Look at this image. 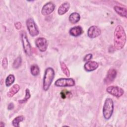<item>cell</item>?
<instances>
[{
	"instance_id": "obj_1",
	"label": "cell",
	"mask_w": 127,
	"mask_h": 127,
	"mask_svg": "<svg viewBox=\"0 0 127 127\" xmlns=\"http://www.w3.org/2000/svg\"><path fill=\"white\" fill-rule=\"evenodd\" d=\"M126 42V34L123 26L118 25L114 33V45L117 50L123 49Z\"/></svg>"
},
{
	"instance_id": "obj_2",
	"label": "cell",
	"mask_w": 127,
	"mask_h": 127,
	"mask_svg": "<svg viewBox=\"0 0 127 127\" xmlns=\"http://www.w3.org/2000/svg\"><path fill=\"white\" fill-rule=\"evenodd\" d=\"M55 74L54 69L51 67L45 69L43 81V88L44 91H47L49 89L54 78Z\"/></svg>"
},
{
	"instance_id": "obj_3",
	"label": "cell",
	"mask_w": 127,
	"mask_h": 127,
	"mask_svg": "<svg viewBox=\"0 0 127 127\" xmlns=\"http://www.w3.org/2000/svg\"><path fill=\"white\" fill-rule=\"evenodd\" d=\"M114 111V102L112 99L107 98L103 107V115L105 119L108 120L112 116Z\"/></svg>"
},
{
	"instance_id": "obj_4",
	"label": "cell",
	"mask_w": 127,
	"mask_h": 127,
	"mask_svg": "<svg viewBox=\"0 0 127 127\" xmlns=\"http://www.w3.org/2000/svg\"><path fill=\"white\" fill-rule=\"evenodd\" d=\"M26 24L27 30L31 36L35 37L39 34V31L38 28L32 18H29L27 19L26 21Z\"/></svg>"
},
{
	"instance_id": "obj_5",
	"label": "cell",
	"mask_w": 127,
	"mask_h": 127,
	"mask_svg": "<svg viewBox=\"0 0 127 127\" xmlns=\"http://www.w3.org/2000/svg\"><path fill=\"white\" fill-rule=\"evenodd\" d=\"M21 39L22 43V46L23 50L25 53L28 56H30L32 55V50L31 45L28 41L27 35L25 31H22L21 33Z\"/></svg>"
},
{
	"instance_id": "obj_6",
	"label": "cell",
	"mask_w": 127,
	"mask_h": 127,
	"mask_svg": "<svg viewBox=\"0 0 127 127\" xmlns=\"http://www.w3.org/2000/svg\"><path fill=\"white\" fill-rule=\"evenodd\" d=\"M55 85L58 87H71L74 86L75 81L71 78H61L55 81Z\"/></svg>"
},
{
	"instance_id": "obj_7",
	"label": "cell",
	"mask_w": 127,
	"mask_h": 127,
	"mask_svg": "<svg viewBox=\"0 0 127 127\" xmlns=\"http://www.w3.org/2000/svg\"><path fill=\"white\" fill-rule=\"evenodd\" d=\"M107 92L116 97H121L124 93V90L122 88L117 86H110L106 88Z\"/></svg>"
},
{
	"instance_id": "obj_8",
	"label": "cell",
	"mask_w": 127,
	"mask_h": 127,
	"mask_svg": "<svg viewBox=\"0 0 127 127\" xmlns=\"http://www.w3.org/2000/svg\"><path fill=\"white\" fill-rule=\"evenodd\" d=\"M35 44L38 50L41 52H44L48 48V42L46 38L39 37L36 40Z\"/></svg>"
},
{
	"instance_id": "obj_9",
	"label": "cell",
	"mask_w": 127,
	"mask_h": 127,
	"mask_svg": "<svg viewBox=\"0 0 127 127\" xmlns=\"http://www.w3.org/2000/svg\"><path fill=\"white\" fill-rule=\"evenodd\" d=\"M55 5L51 1H49L45 3L42 7L41 13L43 15H48L52 13L54 10Z\"/></svg>"
},
{
	"instance_id": "obj_10",
	"label": "cell",
	"mask_w": 127,
	"mask_h": 127,
	"mask_svg": "<svg viewBox=\"0 0 127 127\" xmlns=\"http://www.w3.org/2000/svg\"><path fill=\"white\" fill-rule=\"evenodd\" d=\"M101 33V30L99 27L93 25L90 27L87 30V35L90 38H95L99 36Z\"/></svg>"
},
{
	"instance_id": "obj_11",
	"label": "cell",
	"mask_w": 127,
	"mask_h": 127,
	"mask_svg": "<svg viewBox=\"0 0 127 127\" xmlns=\"http://www.w3.org/2000/svg\"><path fill=\"white\" fill-rule=\"evenodd\" d=\"M117 70L114 68H110L108 72L107 76L104 79V83L106 84H110L116 78L117 76Z\"/></svg>"
},
{
	"instance_id": "obj_12",
	"label": "cell",
	"mask_w": 127,
	"mask_h": 127,
	"mask_svg": "<svg viewBox=\"0 0 127 127\" xmlns=\"http://www.w3.org/2000/svg\"><path fill=\"white\" fill-rule=\"evenodd\" d=\"M99 66L98 64L93 61H89L87 62L84 65V69L88 72H90L96 69Z\"/></svg>"
},
{
	"instance_id": "obj_13",
	"label": "cell",
	"mask_w": 127,
	"mask_h": 127,
	"mask_svg": "<svg viewBox=\"0 0 127 127\" xmlns=\"http://www.w3.org/2000/svg\"><path fill=\"white\" fill-rule=\"evenodd\" d=\"M82 28L80 26H76L72 27L69 29V33L73 37H78L83 33Z\"/></svg>"
},
{
	"instance_id": "obj_14",
	"label": "cell",
	"mask_w": 127,
	"mask_h": 127,
	"mask_svg": "<svg viewBox=\"0 0 127 127\" xmlns=\"http://www.w3.org/2000/svg\"><path fill=\"white\" fill-rule=\"evenodd\" d=\"M69 8H70V3L67 1H65L63 3H62L59 6L58 9V13L60 15H64L69 10Z\"/></svg>"
},
{
	"instance_id": "obj_15",
	"label": "cell",
	"mask_w": 127,
	"mask_h": 127,
	"mask_svg": "<svg viewBox=\"0 0 127 127\" xmlns=\"http://www.w3.org/2000/svg\"><path fill=\"white\" fill-rule=\"evenodd\" d=\"M114 9L115 11L121 16L127 18V8L125 7H123L122 6L116 5L114 7Z\"/></svg>"
},
{
	"instance_id": "obj_16",
	"label": "cell",
	"mask_w": 127,
	"mask_h": 127,
	"mask_svg": "<svg viewBox=\"0 0 127 127\" xmlns=\"http://www.w3.org/2000/svg\"><path fill=\"white\" fill-rule=\"evenodd\" d=\"M20 89V86L18 84H15L13 85L9 90L7 93V96L8 97H12L16 94Z\"/></svg>"
},
{
	"instance_id": "obj_17",
	"label": "cell",
	"mask_w": 127,
	"mask_h": 127,
	"mask_svg": "<svg viewBox=\"0 0 127 127\" xmlns=\"http://www.w3.org/2000/svg\"><path fill=\"white\" fill-rule=\"evenodd\" d=\"M80 19V16L77 12H73L71 13L69 16V20L72 24L77 23Z\"/></svg>"
},
{
	"instance_id": "obj_18",
	"label": "cell",
	"mask_w": 127,
	"mask_h": 127,
	"mask_svg": "<svg viewBox=\"0 0 127 127\" xmlns=\"http://www.w3.org/2000/svg\"><path fill=\"white\" fill-rule=\"evenodd\" d=\"M24 120V117L23 116H18L15 117L12 121V124L14 127H18L19 123Z\"/></svg>"
},
{
	"instance_id": "obj_19",
	"label": "cell",
	"mask_w": 127,
	"mask_h": 127,
	"mask_svg": "<svg viewBox=\"0 0 127 127\" xmlns=\"http://www.w3.org/2000/svg\"><path fill=\"white\" fill-rule=\"evenodd\" d=\"M30 72L33 76H37L40 73V68L38 65L36 64L32 65L30 67Z\"/></svg>"
},
{
	"instance_id": "obj_20",
	"label": "cell",
	"mask_w": 127,
	"mask_h": 127,
	"mask_svg": "<svg viewBox=\"0 0 127 127\" xmlns=\"http://www.w3.org/2000/svg\"><path fill=\"white\" fill-rule=\"evenodd\" d=\"M15 81V77L13 74H9L8 75L6 79H5V83L6 86L8 87L10 86V85H11Z\"/></svg>"
},
{
	"instance_id": "obj_21",
	"label": "cell",
	"mask_w": 127,
	"mask_h": 127,
	"mask_svg": "<svg viewBox=\"0 0 127 127\" xmlns=\"http://www.w3.org/2000/svg\"><path fill=\"white\" fill-rule=\"evenodd\" d=\"M60 65H61V68L62 70L63 71V72L67 77L69 76L70 75V72L69 70L66 66V65L63 62H60Z\"/></svg>"
},
{
	"instance_id": "obj_22",
	"label": "cell",
	"mask_w": 127,
	"mask_h": 127,
	"mask_svg": "<svg viewBox=\"0 0 127 127\" xmlns=\"http://www.w3.org/2000/svg\"><path fill=\"white\" fill-rule=\"evenodd\" d=\"M30 97H31V95H30V90L29 89L26 88L25 90V95L24 98L22 100H19L18 102L20 104L24 103L28 101V100L30 98Z\"/></svg>"
},
{
	"instance_id": "obj_23",
	"label": "cell",
	"mask_w": 127,
	"mask_h": 127,
	"mask_svg": "<svg viewBox=\"0 0 127 127\" xmlns=\"http://www.w3.org/2000/svg\"><path fill=\"white\" fill-rule=\"evenodd\" d=\"M22 63V59L20 56H18L13 62L12 64V67L15 68H18L21 64Z\"/></svg>"
},
{
	"instance_id": "obj_24",
	"label": "cell",
	"mask_w": 127,
	"mask_h": 127,
	"mask_svg": "<svg viewBox=\"0 0 127 127\" xmlns=\"http://www.w3.org/2000/svg\"><path fill=\"white\" fill-rule=\"evenodd\" d=\"M60 94H61V97L63 99H64V98H66L68 95H71L70 93L68 91H67L66 90H62Z\"/></svg>"
},
{
	"instance_id": "obj_25",
	"label": "cell",
	"mask_w": 127,
	"mask_h": 127,
	"mask_svg": "<svg viewBox=\"0 0 127 127\" xmlns=\"http://www.w3.org/2000/svg\"><path fill=\"white\" fill-rule=\"evenodd\" d=\"M2 66L3 68L5 69L8 66V61L6 58H3L2 60Z\"/></svg>"
},
{
	"instance_id": "obj_26",
	"label": "cell",
	"mask_w": 127,
	"mask_h": 127,
	"mask_svg": "<svg viewBox=\"0 0 127 127\" xmlns=\"http://www.w3.org/2000/svg\"><path fill=\"white\" fill-rule=\"evenodd\" d=\"M92 58V55L91 54H88L85 56L83 58V61L88 62L90 61V60Z\"/></svg>"
},
{
	"instance_id": "obj_27",
	"label": "cell",
	"mask_w": 127,
	"mask_h": 127,
	"mask_svg": "<svg viewBox=\"0 0 127 127\" xmlns=\"http://www.w3.org/2000/svg\"><path fill=\"white\" fill-rule=\"evenodd\" d=\"M14 26L16 28V29L18 30V29H21V28L22 27V25H21V23L20 22H16L14 24Z\"/></svg>"
},
{
	"instance_id": "obj_28",
	"label": "cell",
	"mask_w": 127,
	"mask_h": 127,
	"mask_svg": "<svg viewBox=\"0 0 127 127\" xmlns=\"http://www.w3.org/2000/svg\"><path fill=\"white\" fill-rule=\"evenodd\" d=\"M14 108V104L13 103H10L8 105V109L9 110H12Z\"/></svg>"
},
{
	"instance_id": "obj_29",
	"label": "cell",
	"mask_w": 127,
	"mask_h": 127,
	"mask_svg": "<svg viewBox=\"0 0 127 127\" xmlns=\"http://www.w3.org/2000/svg\"><path fill=\"white\" fill-rule=\"evenodd\" d=\"M3 123H2V122H0V127H4V124L3 125Z\"/></svg>"
}]
</instances>
